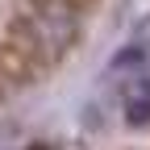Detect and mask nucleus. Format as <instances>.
Masks as SVG:
<instances>
[{
  "label": "nucleus",
  "mask_w": 150,
  "mask_h": 150,
  "mask_svg": "<svg viewBox=\"0 0 150 150\" xmlns=\"http://www.w3.org/2000/svg\"><path fill=\"white\" fill-rule=\"evenodd\" d=\"M83 4L88 0H25L17 8V17H13L4 38H13L42 71H50L79 42Z\"/></svg>",
  "instance_id": "1"
},
{
  "label": "nucleus",
  "mask_w": 150,
  "mask_h": 150,
  "mask_svg": "<svg viewBox=\"0 0 150 150\" xmlns=\"http://www.w3.org/2000/svg\"><path fill=\"white\" fill-rule=\"evenodd\" d=\"M121 117L129 125H150V75H129L121 83Z\"/></svg>",
  "instance_id": "2"
}]
</instances>
